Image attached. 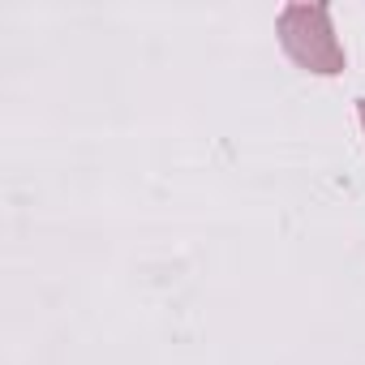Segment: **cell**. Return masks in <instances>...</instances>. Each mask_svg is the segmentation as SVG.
<instances>
[{"label":"cell","instance_id":"obj_1","mask_svg":"<svg viewBox=\"0 0 365 365\" xmlns=\"http://www.w3.org/2000/svg\"><path fill=\"white\" fill-rule=\"evenodd\" d=\"M279 43L309 73H344V48L331 31L327 5H288L279 14Z\"/></svg>","mask_w":365,"mask_h":365},{"label":"cell","instance_id":"obj_2","mask_svg":"<svg viewBox=\"0 0 365 365\" xmlns=\"http://www.w3.org/2000/svg\"><path fill=\"white\" fill-rule=\"evenodd\" d=\"M361 125H365V99H361Z\"/></svg>","mask_w":365,"mask_h":365}]
</instances>
